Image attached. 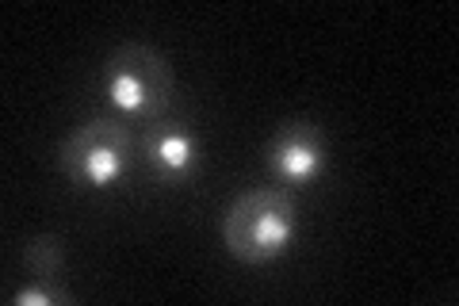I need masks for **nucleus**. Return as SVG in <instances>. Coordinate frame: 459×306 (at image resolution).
Instances as JSON below:
<instances>
[{"mask_svg":"<svg viewBox=\"0 0 459 306\" xmlns=\"http://www.w3.org/2000/svg\"><path fill=\"white\" fill-rule=\"evenodd\" d=\"M131 153H134V138L126 130V123L89 119L62 142L57 162H62V172L77 188L100 192V188H111L123 180L126 165H131Z\"/></svg>","mask_w":459,"mask_h":306,"instance_id":"obj_3","label":"nucleus"},{"mask_svg":"<svg viewBox=\"0 0 459 306\" xmlns=\"http://www.w3.org/2000/svg\"><path fill=\"white\" fill-rule=\"evenodd\" d=\"M295 238V203L276 188H253L222 218V241L246 265H268L291 249Z\"/></svg>","mask_w":459,"mask_h":306,"instance_id":"obj_1","label":"nucleus"},{"mask_svg":"<svg viewBox=\"0 0 459 306\" xmlns=\"http://www.w3.org/2000/svg\"><path fill=\"white\" fill-rule=\"evenodd\" d=\"M142 150H146V162L150 169L157 172L161 180H184L195 172V162H199V142H195V130L180 119H157L150 123L146 130V142H142Z\"/></svg>","mask_w":459,"mask_h":306,"instance_id":"obj_5","label":"nucleus"},{"mask_svg":"<svg viewBox=\"0 0 459 306\" xmlns=\"http://www.w3.org/2000/svg\"><path fill=\"white\" fill-rule=\"evenodd\" d=\"M272 172L287 184H307L325 169V135L310 119H291L280 127L268 150Z\"/></svg>","mask_w":459,"mask_h":306,"instance_id":"obj_4","label":"nucleus"},{"mask_svg":"<svg viewBox=\"0 0 459 306\" xmlns=\"http://www.w3.org/2000/svg\"><path fill=\"white\" fill-rule=\"evenodd\" d=\"M65 299H69L65 291H57L50 284H35V287L16 291V295H12V302H16V306H54V302H65Z\"/></svg>","mask_w":459,"mask_h":306,"instance_id":"obj_7","label":"nucleus"},{"mask_svg":"<svg viewBox=\"0 0 459 306\" xmlns=\"http://www.w3.org/2000/svg\"><path fill=\"white\" fill-rule=\"evenodd\" d=\"M172 66L146 42H126L104 66V96L111 108L138 123L165 119L172 108Z\"/></svg>","mask_w":459,"mask_h":306,"instance_id":"obj_2","label":"nucleus"},{"mask_svg":"<svg viewBox=\"0 0 459 306\" xmlns=\"http://www.w3.org/2000/svg\"><path fill=\"white\" fill-rule=\"evenodd\" d=\"M23 265H27V272H31V280H39V284L57 280V272H62V265H65L62 241L57 238H35L23 249Z\"/></svg>","mask_w":459,"mask_h":306,"instance_id":"obj_6","label":"nucleus"}]
</instances>
